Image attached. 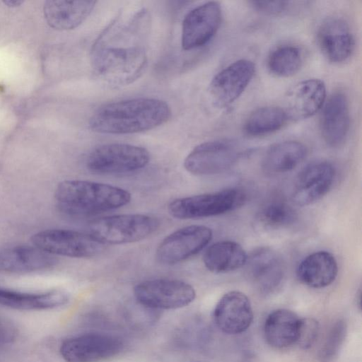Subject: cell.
I'll use <instances>...</instances> for the list:
<instances>
[{
  "label": "cell",
  "instance_id": "cell-34",
  "mask_svg": "<svg viewBox=\"0 0 362 362\" xmlns=\"http://www.w3.org/2000/svg\"><path fill=\"white\" fill-rule=\"evenodd\" d=\"M6 5L11 7L20 6L23 1L16 0H7L3 1Z\"/></svg>",
  "mask_w": 362,
  "mask_h": 362
},
{
  "label": "cell",
  "instance_id": "cell-32",
  "mask_svg": "<svg viewBox=\"0 0 362 362\" xmlns=\"http://www.w3.org/2000/svg\"><path fill=\"white\" fill-rule=\"evenodd\" d=\"M250 4L255 10L265 15L279 14L288 6V2L282 1H252Z\"/></svg>",
  "mask_w": 362,
  "mask_h": 362
},
{
  "label": "cell",
  "instance_id": "cell-19",
  "mask_svg": "<svg viewBox=\"0 0 362 362\" xmlns=\"http://www.w3.org/2000/svg\"><path fill=\"white\" fill-rule=\"evenodd\" d=\"M317 42L323 54L334 63L348 59L355 45L349 25L337 17L329 18L321 24L317 31Z\"/></svg>",
  "mask_w": 362,
  "mask_h": 362
},
{
  "label": "cell",
  "instance_id": "cell-7",
  "mask_svg": "<svg viewBox=\"0 0 362 362\" xmlns=\"http://www.w3.org/2000/svg\"><path fill=\"white\" fill-rule=\"evenodd\" d=\"M32 244L54 255L89 258L103 250V245L88 233L64 228H52L33 235Z\"/></svg>",
  "mask_w": 362,
  "mask_h": 362
},
{
  "label": "cell",
  "instance_id": "cell-31",
  "mask_svg": "<svg viewBox=\"0 0 362 362\" xmlns=\"http://www.w3.org/2000/svg\"><path fill=\"white\" fill-rule=\"evenodd\" d=\"M320 332L319 322L314 318L300 319L296 344L303 349L310 348L317 339Z\"/></svg>",
  "mask_w": 362,
  "mask_h": 362
},
{
  "label": "cell",
  "instance_id": "cell-4",
  "mask_svg": "<svg viewBox=\"0 0 362 362\" xmlns=\"http://www.w3.org/2000/svg\"><path fill=\"white\" fill-rule=\"evenodd\" d=\"M154 216L144 214H124L103 216L91 221L88 233L105 245L132 243L144 240L158 228Z\"/></svg>",
  "mask_w": 362,
  "mask_h": 362
},
{
  "label": "cell",
  "instance_id": "cell-29",
  "mask_svg": "<svg viewBox=\"0 0 362 362\" xmlns=\"http://www.w3.org/2000/svg\"><path fill=\"white\" fill-rule=\"evenodd\" d=\"M296 211L282 201H272L263 206L258 213L259 223L269 228H281L293 224L297 220Z\"/></svg>",
  "mask_w": 362,
  "mask_h": 362
},
{
  "label": "cell",
  "instance_id": "cell-2",
  "mask_svg": "<svg viewBox=\"0 0 362 362\" xmlns=\"http://www.w3.org/2000/svg\"><path fill=\"white\" fill-rule=\"evenodd\" d=\"M170 116V107L165 101L136 98L103 105L91 115L89 127L102 134H134L159 127Z\"/></svg>",
  "mask_w": 362,
  "mask_h": 362
},
{
  "label": "cell",
  "instance_id": "cell-24",
  "mask_svg": "<svg viewBox=\"0 0 362 362\" xmlns=\"http://www.w3.org/2000/svg\"><path fill=\"white\" fill-rule=\"evenodd\" d=\"M300 319L291 310L278 309L270 313L264 325L268 344L284 349L296 344Z\"/></svg>",
  "mask_w": 362,
  "mask_h": 362
},
{
  "label": "cell",
  "instance_id": "cell-27",
  "mask_svg": "<svg viewBox=\"0 0 362 362\" xmlns=\"http://www.w3.org/2000/svg\"><path fill=\"white\" fill-rule=\"evenodd\" d=\"M287 119L284 108L276 106L262 107L248 116L244 124V130L250 136H263L281 129Z\"/></svg>",
  "mask_w": 362,
  "mask_h": 362
},
{
  "label": "cell",
  "instance_id": "cell-33",
  "mask_svg": "<svg viewBox=\"0 0 362 362\" xmlns=\"http://www.w3.org/2000/svg\"><path fill=\"white\" fill-rule=\"evenodd\" d=\"M16 337V332L13 325L0 317V346L11 344Z\"/></svg>",
  "mask_w": 362,
  "mask_h": 362
},
{
  "label": "cell",
  "instance_id": "cell-23",
  "mask_svg": "<svg viewBox=\"0 0 362 362\" xmlns=\"http://www.w3.org/2000/svg\"><path fill=\"white\" fill-rule=\"evenodd\" d=\"M338 265L329 252L317 251L305 257L298 264L296 275L303 284L315 288L330 285L336 279Z\"/></svg>",
  "mask_w": 362,
  "mask_h": 362
},
{
  "label": "cell",
  "instance_id": "cell-13",
  "mask_svg": "<svg viewBox=\"0 0 362 362\" xmlns=\"http://www.w3.org/2000/svg\"><path fill=\"white\" fill-rule=\"evenodd\" d=\"M335 170L325 160L313 162L298 175L292 190V200L299 206L311 204L322 198L332 187Z\"/></svg>",
  "mask_w": 362,
  "mask_h": 362
},
{
  "label": "cell",
  "instance_id": "cell-17",
  "mask_svg": "<svg viewBox=\"0 0 362 362\" xmlns=\"http://www.w3.org/2000/svg\"><path fill=\"white\" fill-rule=\"evenodd\" d=\"M213 317L215 324L223 332L238 334L250 327L253 312L250 301L245 293L231 291L218 300Z\"/></svg>",
  "mask_w": 362,
  "mask_h": 362
},
{
  "label": "cell",
  "instance_id": "cell-6",
  "mask_svg": "<svg viewBox=\"0 0 362 362\" xmlns=\"http://www.w3.org/2000/svg\"><path fill=\"white\" fill-rule=\"evenodd\" d=\"M150 154L144 147L122 143L106 144L94 148L88 156L86 168L98 174H121L145 168Z\"/></svg>",
  "mask_w": 362,
  "mask_h": 362
},
{
  "label": "cell",
  "instance_id": "cell-20",
  "mask_svg": "<svg viewBox=\"0 0 362 362\" xmlns=\"http://www.w3.org/2000/svg\"><path fill=\"white\" fill-rule=\"evenodd\" d=\"M350 113L346 95L333 93L325 103L320 119L321 135L329 146L338 147L345 141L349 132Z\"/></svg>",
  "mask_w": 362,
  "mask_h": 362
},
{
  "label": "cell",
  "instance_id": "cell-10",
  "mask_svg": "<svg viewBox=\"0 0 362 362\" xmlns=\"http://www.w3.org/2000/svg\"><path fill=\"white\" fill-rule=\"evenodd\" d=\"M212 236L211 229L203 225L179 228L159 243L156 251V259L165 265L180 263L202 251L208 245Z\"/></svg>",
  "mask_w": 362,
  "mask_h": 362
},
{
  "label": "cell",
  "instance_id": "cell-5",
  "mask_svg": "<svg viewBox=\"0 0 362 362\" xmlns=\"http://www.w3.org/2000/svg\"><path fill=\"white\" fill-rule=\"evenodd\" d=\"M245 201V194L241 189L230 188L175 199L169 203L168 211L177 219L202 218L233 211Z\"/></svg>",
  "mask_w": 362,
  "mask_h": 362
},
{
  "label": "cell",
  "instance_id": "cell-1",
  "mask_svg": "<svg viewBox=\"0 0 362 362\" xmlns=\"http://www.w3.org/2000/svg\"><path fill=\"white\" fill-rule=\"evenodd\" d=\"M150 16L141 8L119 15L104 30L91 50V64L96 76L114 86L134 82L147 64Z\"/></svg>",
  "mask_w": 362,
  "mask_h": 362
},
{
  "label": "cell",
  "instance_id": "cell-8",
  "mask_svg": "<svg viewBox=\"0 0 362 362\" xmlns=\"http://www.w3.org/2000/svg\"><path fill=\"white\" fill-rule=\"evenodd\" d=\"M136 300L153 309L173 310L190 304L196 291L189 284L179 279H156L143 281L134 288Z\"/></svg>",
  "mask_w": 362,
  "mask_h": 362
},
{
  "label": "cell",
  "instance_id": "cell-15",
  "mask_svg": "<svg viewBox=\"0 0 362 362\" xmlns=\"http://www.w3.org/2000/svg\"><path fill=\"white\" fill-rule=\"evenodd\" d=\"M57 263L55 256L33 244L0 249V273L25 274L45 272Z\"/></svg>",
  "mask_w": 362,
  "mask_h": 362
},
{
  "label": "cell",
  "instance_id": "cell-25",
  "mask_svg": "<svg viewBox=\"0 0 362 362\" xmlns=\"http://www.w3.org/2000/svg\"><path fill=\"white\" fill-rule=\"evenodd\" d=\"M307 155L306 146L298 141H284L272 145L262 160L264 170L271 175L281 174L298 166Z\"/></svg>",
  "mask_w": 362,
  "mask_h": 362
},
{
  "label": "cell",
  "instance_id": "cell-16",
  "mask_svg": "<svg viewBox=\"0 0 362 362\" xmlns=\"http://www.w3.org/2000/svg\"><path fill=\"white\" fill-rule=\"evenodd\" d=\"M247 274L262 293L276 291L285 276V266L281 257L269 247H260L251 253L246 261Z\"/></svg>",
  "mask_w": 362,
  "mask_h": 362
},
{
  "label": "cell",
  "instance_id": "cell-18",
  "mask_svg": "<svg viewBox=\"0 0 362 362\" xmlns=\"http://www.w3.org/2000/svg\"><path fill=\"white\" fill-rule=\"evenodd\" d=\"M325 98L326 88L322 81L315 78L305 80L288 91L284 110L288 119H307L322 107Z\"/></svg>",
  "mask_w": 362,
  "mask_h": 362
},
{
  "label": "cell",
  "instance_id": "cell-28",
  "mask_svg": "<svg viewBox=\"0 0 362 362\" xmlns=\"http://www.w3.org/2000/svg\"><path fill=\"white\" fill-rule=\"evenodd\" d=\"M302 63L300 49L291 45L276 47L270 52L267 59V66L270 72L280 77L295 75L300 69Z\"/></svg>",
  "mask_w": 362,
  "mask_h": 362
},
{
  "label": "cell",
  "instance_id": "cell-14",
  "mask_svg": "<svg viewBox=\"0 0 362 362\" xmlns=\"http://www.w3.org/2000/svg\"><path fill=\"white\" fill-rule=\"evenodd\" d=\"M255 73V64L247 59H239L219 71L212 79L210 95L219 107L229 105L245 90Z\"/></svg>",
  "mask_w": 362,
  "mask_h": 362
},
{
  "label": "cell",
  "instance_id": "cell-11",
  "mask_svg": "<svg viewBox=\"0 0 362 362\" xmlns=\"http://www.w3.org/2000/svg\"><path fill=\"white\" fill-rule=\"evenodd\" d=\"M123 346L117 337L88 333L64 340L59 352L67 362H100L117 356Z\"/></svg>",
  "mask_w": 362,
  "mask_h": 362
},
{
  "label": "cell",
  "instance_id": "cell-22",
  "mask_svg": "<svg viewBox=\"0 0 362 362\" xmlns=\"http://www.w3.org/2000/svg\"><path fill=\"white\" fill-rule=\"evenodd\" d=\"M96 3L95 1H47L45 2L43 12L52 28L72 30L88 18Z\"/></svg>",
  "mask_w": 362,
  "mask_h": 362
},
{
  "label": "cell",
  "instance_id": "cell-30",
  "mask_svg": "<svg viewBox=\"0 0 362 362\" xmlns=\"http://www.w3.org/2000/svg\"><path fill=\"white\" fill-rule=\"evenodd\" d=\"M346 334V325L343 320H338L332 326L320 350V357L322 361L327 362L337 355Z\"/></svg>",
  "mask_w": 362,
  "mask_h": 362
},
{
  "label": "cell",
  "instance_id": "cell-3",
  "mask_svg": "<svg viewBox=\"0 0 362 362\" xmlns=\"http://www.w3.org/2000/svg\"><path fill=\"white\" fill-rule=\"evenodd\" d=\"M131 199V193L124 188L83 180L62 181L54 191L57 209L69 216L117 209L128 204Z\"/></svg>",
  "mask_w": 362,
  "mask_h": 362
},
{
  "label": "cell",
  "instance_id": "cell-21",
  "mask_svg": "<svg viewBox=\"0 0 362 362\" xmlns=\"http://www.w3.org/2000/svg\"><path fill=\"white\" fill-rule=\"evenodd\" d=\"M69 300V294L60 289L24 292L0 287V305L16 310H49L62 306Z\"/></svg>",
  "mask_w": 362,
  "mask_h": 362
},
{
  "label": "cell",
  "instance_id": "cell-26",
  "mask_svg": "<svg viewBox=\"0 0 362 362\" xmlns=\"http://www.w3.org/2000/svg\"><path fill=\"white\" fill-rule=\"evenodd\" d=\"M247 255L243 247L236 242L224 240L210 245L203 255L205 267L214 274L234 271L244 266Z\"/></svg>",
  "mask_w": 362,
  "mask_h": 362
},
{
  "label": "cell",
  "instance_id": "cell-9",
  "mask_svg": "<svg viewBox=\"0 0 362 362\" xmlns=\"http://www.w3.org/2000/svg\"><path fill=\"white\" fill-rule=\"evenodd\" d=\"M240 155V147L231 140L206 141L189 153L184 160V168L194 175H216L228 170Z\"/></svg>",
  "mask_w": 362,
  "mask_h": 362
},
{
  "label": "cell",
  "instance_id": "cell-12",
  "mask_svg": "<svg viewBox=\"0 0 362 362\" xmlns=\"http://www.w3.org/2000/svg\"><path fill=\"white\" fill-rule=\"evenodd\" d=\"M221 8L216 1H208L189 11L182 25L181 45L185 50L204 46L217 32Z\"/></svg>",
  "mask_w": 362,
  "mask_h": 362
}]
</instances>
